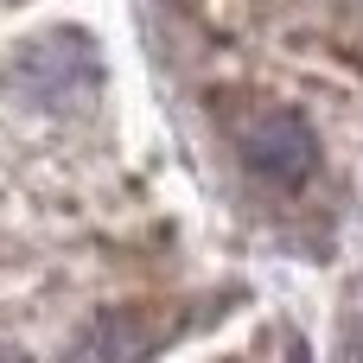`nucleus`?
Returning <instances> with one entry per match:
<instances>
[{
    "mask_svg": "<svg viewBox=\"0 0 363 363\" xmlns=\"http://www.w3.org/2000/svg\"><path fill=\"white\" fill-rule=\"evenodd\" d=\"M242 160H249L255 172H268V179L300 185V179L313 172V160H319V140H313V128H306L300 115L268 108V115H255V121L242 128Z\"/></svg>",
    "mask_w": 363,
    "mask_h": 363,
    "instance_id": "obj_1",
    "label": "nucleus"
}]
</instances>
